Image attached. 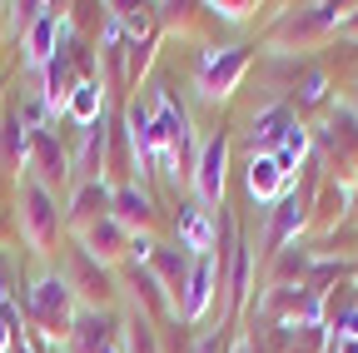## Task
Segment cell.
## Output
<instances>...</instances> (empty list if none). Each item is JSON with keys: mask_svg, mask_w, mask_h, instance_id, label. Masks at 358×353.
<instances>
[{"mask_svg": "<svg viewBox=\"0 0 358 353\" xmlns=\"http://www.w3.org/2000/svg\"><path fill=\"white\" fill-rule=\"evenodd\" d=\"M20 314H25V329H30L45 348H60L65 333H70V324H75V314H80V298H75V289L65 284L60 269H45V274H35V279L25 284Z\"/></svg>", "mask_w": 358, "mask_h": 353, "instance_id": "6da1fadb", "label": "cell"}, {"mask_svg": "<svg viewBox=\"0 0 358 353\" xmlns=\"http://www.w3.org/2000/svg\"><path fill=\"white\" fill-rule=\"evenodd\" d=\"M15 224H20V239L30 254H55V244L65 239V204L55 199V189H45L40 180H20V214H15Z\"/></svg>", "mask_w": 358, "mask_h": 353, "instance_id": "7a4b0ae2", "label": "cell"}, {"mask_svg": "<svg viewBox=\"0 0 358 353\" xmlns=\"http://www.w3.org/2000/svg\"><path fill=\"white\" fill-rule=\"evenodd\" d=\"M254 65V45H244V40H234V45H209L199 50V65H194V95L204 105H224L249 75Z\"/></svg>", "mask_w": 358, "mask_h": 353, "instance_id": "3957f363", "label": "cell"}, {"mask_svg": "<svg viewBox=\"0 0 358 353\" xmlns=\"http://www.w3.org/2000/svg\"><path fill=\"white\" fill-rule=\"evenodd\" d=\"M60 274H65V284L75 289L80 308H115V298H120V274L105 269L100 259H90L80 244H65Z\"/></svg>", "mask_w": 358, "mask_h": 353, "instance_id": "277c9868", "label": "cell"}, {"mask_svg": "<svg viewBox=\"0 0 358 353\" xmlns=\"http://www.w3.org/2000/svg\"><path fill=\"white\" fill-rule=\"evenodd\" d=\"M229 129H214V135H204L199 140V159H194V180H189V189H194V204H204V209H219L224 204V189H229Z\"/></svg>", "mask_w": 358, "mask_h": 353, "instance_id": "5b68a950", "label": "cell"}, {"mask_svg": "<svg viewBox=\"0 0 358 353\" xmlns=\"http://www.w3.org/2000/svg\"><path fill=\"white\" fill-rule=\"evenodd\" d=\"M25 174H30V180H40L45 189H65V185H75V154L60 145L55 124L40 129V135H30V164H25Z\"/></svg>", "mask_w": 358, "mask_h": 353, "instance_id": "8992f818", "label": "cell"}, {"mask_svg": "<svg viewBox=\"0 0 358 353\" xmlns=\"http://www.w3.org/2000/svg\"><path fill=\"white\" fill-rule=\"evenodd\" d=\"M120 348V308H80L60 353H110Z\"/></svg>", "mask_w": 358, "mask_h": 353, "instance_id": "52a82bcc", "label": "cell"}, {"mask_svg": "<svg viewBox=\"0 0 358 353\" xmlns=\"http://www.w3.org/2000/svg\"><path fill=\"white\" fill-rule=\"evenodd\" d=\"M115 274H120V284H124V294H129V308H134V314H145V319H155V324H169V319H174V303H169L164 284L155 279V269L120 264Z\"/></svg>", "mask_w": 358, "mask_h": 353, "instance_id": "ba28073f", "label": "cell"}, {"mask_svg": "<svg viewBox=\"0 0 358 353\" xmlns=\"http://www.w3.org/2000/svg\"><path fill=\"white\" fill-rule=\"evenodd\" d=\"M110 214L120 219L129 234H155V214H159L155 185H140V180L115 185V194H110Z\"/></svg>", "mask_w": 358, "mask_h": 353, "instance_id": "9c48e42d", "label": "cell"}, {"mask_svg": "<svg viewBox=\"0 0 358 353\" xmlns=\"http://www.w3.org/2000/svg\"><path fill=\"white\" fill-rule=\"evenodd\" d=\"M129 229L120 224V219L115 214H105V219H95V224H90V229H80L75 234V244L90 254V259H100L105 264V269H120V264H124V254H129Z\"/></svg>", "mask_w": 358, "mask_h": 353, "instance_id": "30bf717a", "label": "cell"}, {"mask_svg": "<svg viewBox=\"0 0 358 353\" xmlns=\"http://www.w3.org/2000/svg\"><path fill=\"white\" fill-rule=\"evenodd\" d=\"M244 194L259 209H274L279 199L294 194V180L274 164V154H249V164H244Z\"/></svg>", "mask_w": 358, "mask_h": 353, "instance_id": "8fae6325", "label": "cell"}, {"mask_svg": "<svg viewBox=\"0 0 358 353\" xmlns=\"http://www.w3.org/2000/svg\"><path fill=\"white\" fill-rule=\"evenodd\" d=\"M214 234H219L214 209H204V204H194V199L174 209V244L185 249V254H194V259L214 254Z\"/></svg>", "mask_w": 358, "mask_h": 353, "instance_id": "7c38bea8", "label": "cell"}, {"mask_svg": "<svg viewBox=\"0 0 358 353\" xmlns=\"http://www.w3.org/2000/svg\"><path fill=\"white\" fill-rule=\"evenodd\" d=\"M110 194H115V185H105V180H80V185H70V199H65V229L80 234V229L95 224V219H105V214H110Z\"/></svg>", "mask_w": 358, "mask_h": 353, "instance_id": "4fadbf2b", "label": "cell"}, {"mask_svg": "<svg viewBox=\"0 0 358 353\" xmlns=\"http://www.w3.org/2000/svg\"><path fill=\"white\" fill-rule=\"evenodd\" d=\"M110 135H115V115L95 120L80 129V150H75V185L80 180H105V154H110Z\"/></svg>", "mask_w": 358, "mask_h": 353, "instance_id": "5bb4252c", "label": "cell"}, {"mask_svg": "<svg viewBox=\"0 0 358 353\" xmlns=\"http://www.w3.org/2000/svg\"><path fill=\"white\" fill-rule=\"evenodd\" d=\"M289 124H294V110L289 100H268L264 110H254L249 120V154H274L289 135Z\"/></svg>", "mask_w": 358, "mask_h": 353, "instance_id": "9a60e30c", "label": "cell"}, {"mask_svg": "<svg viewBox=\"0 0 358 353\" xmlns=\"http://www.w3.org/2000/svg\"><path fill=\"white\" fill-rule=\"evenodd\" d=\"M60 25H65V10H55V6H45V15L25 30V40H20V50H25V70H45L50 65V55L60 50Z\"/></svg>", "mask_w": 358, "mask_h": 353, "instance_id": "2e32d148", "label": "cell"}, {"mask_svg": "<svg viewBox=\"0 0 358 353\" xmlns=\"http://www.w3.org/2000/svg\"><path fill=\"white\" fill-rule=\"evenodd\" d=\"M155 279L164 284L169 303H174V319H179V303H185V284H189V269H194V254H185L179 244H159L155 249Z\"/></svg>", "mask_w": 358, "mask_h": 353, "instance_id": "e0dca14e", "label": "cell"}, {"mask_svg": "<svg viewBox=\"0 0 358 353\" xmlns=\"http://www.w3.org/2000/svg\"><path fill=\"white\" fill-rule=\"evenodd\" d=\"M308 224V204L299 199V194H289V199H279L274 209H268V234H264V244H268V254H279V249H289V244H299V229Z\"/></svg>", "mask_w": 358, "mask_h": 353, "instance_id": "ac0fdd59", "label": "cell"}, {"mask_svg": "<svg viewBox=\"0 0 358 353\" xmlns=\"http://www.w3.org/2000/svg\"><path fill=\"white\" fill-rule=\"evenodd\" d=\"M110 115V90H105V80H80L75 85V95H70V105H65V120L70 124H95V120H105Z\"/></svg>", "mask_w": 358, "mask_h": 353, "instance_id": "d6986e66", "label": "cell"}, {"mask_svg": "<svg viewBox=\"0 0 358 353\" xmlns=\"http://www.w3.org/2000/svg\"><path fill=\"white\" fill-rule=\"evenodd\" d=\"M308 269H313V254L303 244H289V249L274 254V264H268V289H303Z\"/></svg>", "mask_w": 358, "mask_h": 353, "instance_id": "ffe728a7", "label": "cell"}, {"mask_svg": "<svg viewBox=\"0 0 358 353\" xmlns=\"http://www.w3.org/2000/svg\"><path fill=\"white\" fill-rule=\"evenodd\" d=\"M120 353H164V338H159V324L124 308L120 314Z\"/></svg>", "mask_w": 358, "mask_h": 353, "instance_id": "44dd1931", "label": "cell"}, {"mask_svg": "<svg viewBox=\"0 0 358 353\" xmlns=\"http://www.w3.org/2000/svg\"><path fill=\"white\" fill-rule=\"evenodd\" d=\"M45 15V0H25V6H0V35L6 40H25V30Z\"/></svg>", "mask_w": 358, "mask_h": 353, "instance_id": "7402d4cb", "label": "cell"}, {"mask_svg": "<svg viewBox=\"0 0 358 353\" xmlns=\"http://www.w3.org/2000/svg\"><path fill=\"white\" fill-rule=\"evenodd\" d=\"M229 343H234V338H229V329H204V333L194 338V348H189V353H229Z\"/></svg>", "mask_w": 358, "mask_h": 353, "instance_id": "603a6c76", "label": "cell"}, {"mask_svg": "<svg viewBox=\"0 0 358 353\" xmlns=\"http://www.w3.org/2000/svg\"><path fill=\"white\" fill-rule=\"evenodd\" d=\"M10 219H15L10 209H0V249H6V239H10Z\"/></svg>", "mask_w": 358, "mask_h": 353, "instance_id": "cb8c5ba5", "label": "cell"}, {"mask_svg": "<svg viewBox=\"0 0 358 353\" xmlns=\"http://www.w3.org/2000/svg\"><path fill=\"white\" fill-rule=\"evenodd\" d=\"M229 353H254V343H249V333H239V338L229 343Z\"/></svg>", "mask_w": 358, "mask_h": 353, "instance_id": "d4e9b609", "label": "cell"}, {"mask_svg": "<svg viewBox=\"0 0 358 353\" xmlns=\"http://www.w3.org/2000/svg\"><path fill=\"white\" fill-rule=\"evenodd\" d=\"M0 100H6V85H0ZM0 115H6V110H0Z\"/></svg>", "mask_w": 358, "mask_h": 353, "instance_id": "484cf974", "label": "cell"}]
</instances>
